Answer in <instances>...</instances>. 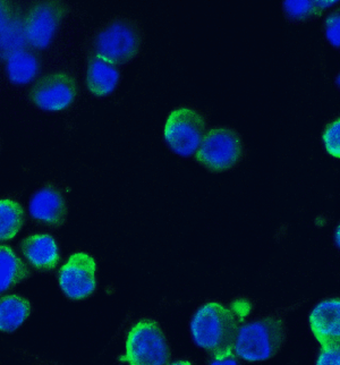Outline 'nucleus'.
I'll use <instances>...</instances> for the list:
<instances>
[{
  "label": "nucleus",
  "mask_w": 340,
  "mask_h": 365,
  "mask_svg": "<svg viewBox=\"0 0 340 365\" xmlns=\"http://www.w3.org/2000/svg\"><path fill=\"white\" fill-rule=\"evenodd\" d=\"M210 126V117L191 103L168 111L163 126V145L180 160H193Z\"/></svg>",
  "instance_id": "7"
},
{
  "label": "nucleus",
  "mask_w": 340,
  "mask_h": 365,
  "mask_svg": "<svg viewBox=\"0 0 340 365\" xmlns=\"http://www.w3.org/2000/svg\"><path fill=\"white\" fill-rule=\"evenodd\" d=\"M249 155L247 143L237 128L230 125L209 126L193 160L209 174L232 172Z\"/></svg>",
  "instance_id": "8"
},
{
  "label": "nucleus",
  "mask_w": 340,
  "mask_h": 365,
  "mask_svg": "<svg viewBox=\"0 0 340 365\" xmlns=\"http://www.w3.org/2000/svg\"><path fill=\"white\" fill-rule=\"evenodd\" d=\"M22 14L7 30L0 34V65L13 53L28 47L23 31Z\"/></svg>",
  "instance_id": "19"
},
{
  "label": "nucleus",
  "mask_w": 340,
  "mask_h": 365,
  "mask_svg": "<svg viewBox=\"0 0 340 365\" xmlns=\"http://www.w3.org/2000/svg\"><path fill=\"white\" fill-rule=\"evenodd\" d=\"M335 88L337 91H339V72H337V74L335 75Z\"/></svg>",
  "instance_id": "28"
},
{
  "label": "nucleus",
  "mask_w": 340,
  "mask_h": 365,
  "mask_svg": "<svg viewBox=\"0 0 340 365\" xmlns=\"http://www.w3.org/2000/svg\"><path fill=\"white\" fill-rule=\"evenodd\" d=\"M124 69L109 64L89 51H84L82 88L84 93L98 101L113 97L122 86Z\"/></svg>",
  "instance_id": "13"
},
{
  "label": "nucleus",
  "mask_w": 340,
  "mask_h": 365,
  "mask_svg": "<svg viewBox=\"0 0 340 365\" xmlns=\"http://www.w3.org/2000/svg\"><path fill=\"white\" fill-rule=\"evenodd\" d=\"M34 276L11 244L0 245V295L13 293Z\"/></svg>",
  "instance_id": "16"
},
{
  "label": "nucleus",
  "mask_w": 340,
  "mask_h": 365,
  "mask_svg": "<svg viewBox=\"0 0 340 365\" xmlns=\"http://www.w3.org/2000/svg\"><path fill=\"white\" fill-rule=\"evenodd\" d=\"M126 365H167L172 347L160 322L153 317L132 319L126 326L124 351L117 357Z\"/></svg>",
  "instance_id": "6"
},
{
  "label": "nucleus",
  "mask_w": 340,
  "mask_h": 365,
  "mask_svg": "<svg viewBox=\"0 0 340 365\" xmlns=\"http://www.w3.org/2000/svg\"><path fill=\"white\" fill-rule=\"evenodd\" d=\"M239 324L227 303L207 299L197 305L190 317L188 337L195 349L210 354L232 347Z\"/></svg>",
  "instance_id": "5"
},
{
  "label": "nucleus",
  "mask_w": 340,
  "mask_h": 365,
  "mask_svg": "<svg viewBox=\"0 0 340 365\" xmlns=\"http://www.w3.org/2000/svg\"><path fill=\"white\" fill-rule=\"evenodd\" d=\"M118 365H126V364H124V363H118Z\"/></svg>",
  "instance_id": "30"
},
{
  "label": "nucleus",
  "mask_w": 340,
  "mask_h": 365,
  "mask_svg": "<svg viewBox=\"0 0 340 365\" xmlns=\"http://www.w3.org/2000/svg\"><path fill=\"white\" fill-rule=\"evenodd\" d=\"M242 362L232 351V347L222 349V351H213L207 354L205 365H243Z\"/></svg>",
  "instance_id": "25"
},
{
  "label": "nucleus",
  "mask_w": 340,
  "mask_h": 365,
  "mask_svg": "<svg viewBox=\"0 0 340 365\" xmlns=\"http://www.w3.org/2000/svg\"><path fill=\"white\" fill-rule=\"evenodd\" d=\"M339 7V1H295L282 0L280 3L282 16L286 22L293 25L306 24L321 20L326 11Z\"/></svg>",
  "instance_id": "18"
},
{
  "label": "nucleus",
  "mask_w": 340,
  "mask_h": 365,
  "mask_svg": "<svg viewBox=\"0 0 340 365\" xmlns=\"http://www.w3.org/2000/svg\"><path fill=\"white\" fill-rule=\"evenodd\" d=\"M320 144L326 157L335 161L340 159V117H331L324 122L320 133Z\"/></svg>",
  "instance_id": "20"
},
{
  "label": "nucleus",
  "mask_w": 340,
  "mask_h": 365,
  "mask_svg": "<svg viewBox=\"0 0 340 365\" xmlns=\"http://www.w3.org/2000/svg\"><path fill=\"white\" fill-rule=\"evenodd\" d=\"M72 11V6L67 1L25 3L22 23L26 46L36 53L55 57Z\"/></svg>",
  "instance_id": "4"
},
{
  "label": "nucleus",
  "mask_w": 340,
  "mask_h": 365,
  "mask_svg": "<svg viewBox=\"0 0 340 365\" xmlns=\"http://www.w3.org/2000/svg\"><path fill=\"white\" fill-rule=\"evenodd\" d=\"M313 365H340L339 344L319 346Z\"/></svg>",
  "instance_id": "24"
},
{
  "label": "nucleus",
  "mask_w": 340,
  "mask_h": 365,
  "mask_svg": "<svg viewBox=\"0 0 340 365\" xmlns=\"http://www.w3.org/2000/svg\"><path fill=\"white\" fill-rule=\"evenodd\" d=\"M55 57L42 55L30 48H23L0 65L4 82L15 91L28 90L45 72Z\"/></svg>",
  "instance_id": "12"
},
{
  "label": "nucleus",
  "mask_w": 340,
  "mask_h": 365,
  "mask_svg": "<svg viewBox=\"0 0 340 365\" xmlns=\"http://www.w3.org/2000/svg\"><path fill=\"white\" fill-rule=\"evenodd\" d=\"M331 242L334 247L339 251V224L336 225V227L332 230Z\"/></svg>",
  "instance_id": "27"
},
{
  "label": "nucleus",
  "mask_w": 340,
  "mask_h": 365,
  "mask_svg": "<svg viewBox=\"0 0 340 365\" xmlns=\"http://www.w3.org/2000/svg\"><path fill=\"white\" fill-rule=\"evenodd\" d=\"M28 222L26 207L16 194L0 195V245L15 241Z\"/></svg>",
  "instance_id": "17"
},
{
  "label": "nucleus",
  "mask_w": 340,
  "mask_h": 365,
  "mask_svg": "<svg viewBox=\"0 0 340 365\" xmlns=\"http://www.w3.org/2000/svg\"><path fill=\"white\" fill-rule=\"evenodd\" d=\"M307 326L319 346L339 344V294H331L316 301L307 314Z\"/></svg>",
  "instance_id": "14"
},
{
  "label": "nucleus",
  "mask_w": 340,
  "mask_h": 365,
  "mask_svg": "<svg viewBox=\"0 0 340 365\" xmlns=\"http://www.w3.org/2000/svg\"><path fill=\"white\" fill-rule=\"evenodd\" d=\"M321 34L324 42L332 50H340V11L339 7L326 11L321 19Z\"/></svg>",
  "instance_id": "21"
},
{
  "label": "nucleus",
  "mask_w": 340,
  "mask_h": 365,
  "mask_svg": "<svg viewBox=\"0 0 340 365\" xmlns=\"http://www.w3.org/2000/svg\"><path fill=\"white\" fill-rule=\"evenodd\" d=\"M24 6V1H0V34L21 16Z\"/></svg>",
  "instance_id": "22"
},
{
  "label": "nucleus",
  "mask_w": 340,
  "mask_h": 365,
  "mask_svg": "<svg viewBox=\"0 0 340 365\" xmlns=\"http://www.w3.org/2000/svg\"><path fill=\"white\" fill-rule=\"evenodd\" d=\"M287 332V322L280 313L251 317L238 327L232 349L243 363L268 362L284 349Z\"/></svg>",
  "instance_id": "3"
},
{
  "label": "nucleus",
  "mask_w": 340,
  "mask_h": 365,
  "mask_svg": "<svg viewBox=\"0 0 340 365\" xmlns=\"http://www.w3.org/2000/svg\"><path fill=\"white\" fill-rule=\"evenodd\" d=\"M82 93V82L74 67L65 61H53L25 90V98L36 113L53 116L71 113L80 103Z\"/></svg>",
  "instance_id": "2"
},
{
  "label": "nucleus",
  "mask_w": 340,
  "mask_h": 365,
  "mask_svg": "<svg viewBox=\"0 0 340 365\" xmlns=\"http://www.w3.org/2000/svg\"><path fill=\"white\" fill-rule=\"evenodd\" d=\"M145 32L133 17L113 15L94 29L84 41L83 51H89L109 64L125 69L141 56Z\"/></svg>",
  "instance_id": "1"
},
{
  "label": "nucleus",
  "mask_w": 340,
  "mask_h": 365,
  "mask_svg": "<svg viewBox=\"0 0 340 365\" xmlns=\"http://www.w3.org/2000/svg\"><path fill=\"white\" fill-rule=\"evenodd\" d=\"M68 192L66 186L51 180L36 188L25 207L29 222L51 232L64 227L69 215Z\"/></svg>",
  "instance_id": "10"
},
{
  "label": "nucleus",
  "mask_w": 340,
  "mask_h": 365,
  "mask_svg": "<svg viewBox=\"0 0 340 365\" xmlns=\"http://www.w3.org/2000/svg\"><path fill=\"white\" fill-rule=\"evenodd\" d=\"M167 365H197V363L194 362L190 357L184 356L172 359Z\"/></svg>",
  "instance_id": "26"
},
{
  "label": "nucleus",
  "mask_w": 340,
  "mask_h": 365,
  "mask_svg": "<svg viewBox=\"0 0 340 365\" xmlns=\"http://www.w3.org/2000/svg\"><path fill=\"white\" fill-rule=\"evenodd\" d=\"M15 247L34 274H55L64 259L59 238L47 230L29 232Z\"/></svg>",
  "instance_id": "11"
},
{
  "label": "nucleus",
  "mask_w": 340,
  "mask_h": 365,
  "mask_svg": "<svg viewBox=\"0 0 340 365\" xmlns=\"http://www.w3.org/2000/svg\"><path fill=\"white\" fill-rule=\"evenodd\" d=\"M55 277L59 291L67 301H89L99 289V262L91 252L76 249L65 255Z\"/></svg>",
  "instance_id": "9"
},
{
  "label": "nucleus",
  "mask_w": 340,
  "mask_h": 365,
  "mask_svg": "<svg viewBox=\"0 0 340 365\" xmlns=\"http://www.w3.org/2000/svg\"><path fill=\"white\" fill-rule=\"evenodd\" d=\"M0 153H1V136H0Z\"/></svg>",
  "instance_id": "29"
},
{
  "label": "nucleus",
  "mask_w": 340,
  "mask_h": 365,
  "mask_svg": "<svg viewBox=\"0 0 340 365\" xmlns=\"http://www.w3.org/2000/svg\"><path fill=\"white\" fill-rule=\"evenodd\" d=\"M227 304L241 324L251 318L255 310V302L247 295H238V297H232V299L227 302Z\"/></svg>",
  "instance_id": "23"
},
{
  "label": "nucleus",
  "mask_w": 340,
  "mask_h": 365,
  "mask_svg": "<svg viewBox=\"0 0 340 365\" xmlns=\"http://www.w3.org/2000/svg\"><path fill=\"white\" fill-rule=\"evenodd\" d=\"M34 313V305L21 293L0 295V334L14 335Z\"/></svg>",
  "instance_id": "15"
}]
</instances>
